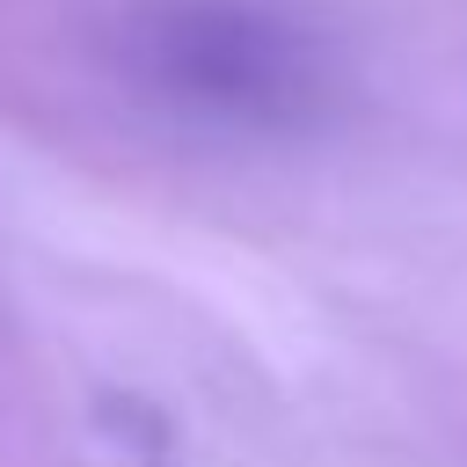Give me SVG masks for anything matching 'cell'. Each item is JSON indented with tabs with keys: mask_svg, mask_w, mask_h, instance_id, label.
I'll use <instances>...</instances> for the list:
<instances>
[{
	"mask_svg": "<svg viewBox=\"0 0 467 467\" xmlns=\"http://www.w3.org/2000/svg\"><path fill=\"white\" fill-rule=\"evenodd\" d=\"M161 73L182 95L255 109V102H277L299 80V58L270 22L234 15V7H197V15H175L161 29Z\"/></svg>",
	"mask_w": 467,
	"mask_h": 467,
	"instance_id": "cell-1",
	"label": "cell"
}]
</instances>
